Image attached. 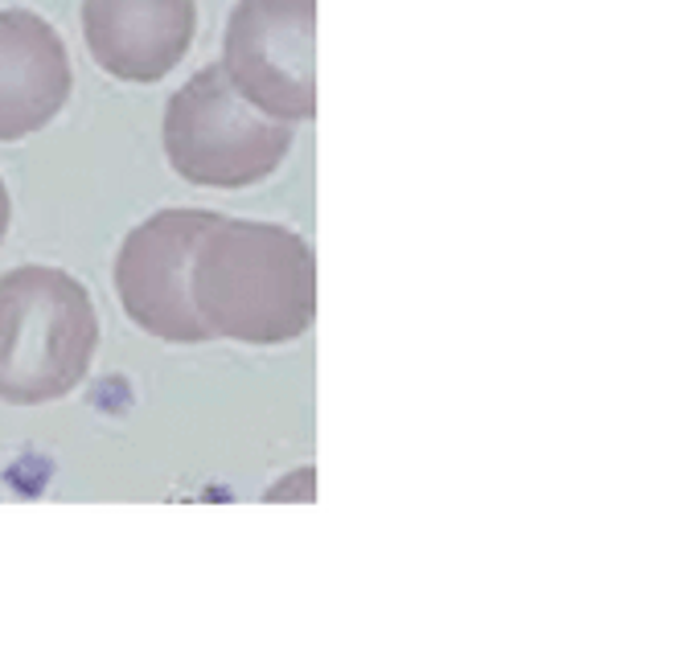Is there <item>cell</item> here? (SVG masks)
<instances>
[{
  "instance_id": "obj_8",
  "label": "cell",
  "mask_w": 698,
  "mask_h": 652,
  "mask_svg": "<svg viewBox=\"0 0 698 652\" xmlns=\"http://www.w3.org/2000/svg\"><path fill=\"white\" fill-rule=\"evenodd\" d=\"M9 218H13V201H9V189L0 180V238L9 235Z\"/></svg>"
},
{
  "instance_id": "obj_6",
  "label": "cell",
  "mask_w": 698,
  "mask_h": 652,
  "mask_svg": "<svg viewBox=\"0 0 698 652\" xmlns=\"http://www.w3.org/2000/svg\"><path fill=\"white\" fill-rule=\"evenodd\" d=\"M194 29V0H83L86 50L124 83H161L189 54Z\"/></svg>"
},
{
  "instance_id": "obj_7",
  "label": "cell",
  "mask_w": 698,
  "mask_h": 652,
  "mask_svg": "<svg viewBox=\"0 0 698 652\" xmlns=\"http://www.w3.org/2000/svg\"><path fill=\"white\" fill-rule=\"evenodd\" d=\"M70 54L29 9H0V139L42 132L70 99Z\"/></svg>"
},
{
  "instance_id": "obj_5",
  "label": "cell",
  "mask_w": 698,
  "mask_h": 652,
  "mask_svg": "<svg viewBox=\"0 0 698 652\" xmlns=\"http://www.w3.org/2000/svg\"><path fill=\"white\" fill-rule=\"evenodd\" d=\"M218 218L223 214L206 209H161L124 238L115 259V292L127 320L144 333L177 345H202L214 337L189 296V267L197 238Z\"/></svg>"
},
{
  "instance_id": "obj_2",
  "label": "cell",
  "mask_w": 698,
  "mask_h": 652,
  "mask_svg": "<svg viewBox=\"0 0 698 652\" xmlns=\"http://www.w3.org/2000/svg\"><path fill=\"white\" fill-rule=\"evenodd\" d=\"M95 345V304L74 276L42 263L0 276V403L66 399L91 370Z\"/></svg>"
},
{
  "instance_id": "obj_4",
  "label": "cell",
  "mask_w": 698,
  "mask_h": 652,
  "mask_svg": "<svg viewBox=\"0 0 698 652\" xmlns=\"http://www.w3.org/2000/svg\"><path fill=\"white\" fill-rule=\"evenodd\" d=\"M223 70L271 120L317 115V0H238L226 21Z\"/></svg>"
},
{
  "instance_id": "obj_1",
  "label": "cell",
  "mask_w": 698,
  "mask_h": 652,
  "mask_svg": "<svg viewBox=\"0 0 698 652\" xmlns=\"http://www.w3.org/2000/svg\"><path fill=\"white\" fill-rule=\"evenodd\" d=\"M189 296L214 337L279 345L317 317V259L288 226L218 218L194 247Z\"/></svg>"
},
{
  "instance_id": "obj_3",
  "label": "cell",
  "mask_w": 698,
  "mask_h": 652,
  "mask_svg": "<svg viewBox=\"0 0 698 652\" xmlns=\"http://www.w3.org/2000/svg\"><path fill=\"white\" fill-rule=\"evenodd\" d=\"M288 148L292 127L259 112L223 66L197 70L165 107V156L189 185H259L276 173Z\"/></svg>"
}]
</instances>
